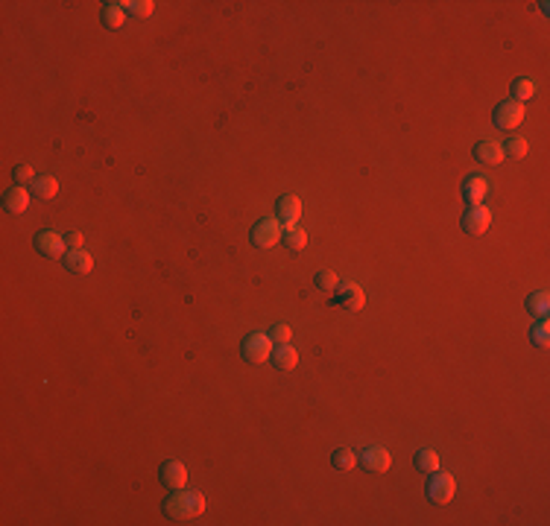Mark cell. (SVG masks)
Listing matches in <instances>:
<instances>
[{"label": "cell", "instance_id": "cell-1", "mask_svg": "<svg viewBox=\"0 0 550 526\" xmlns=\"http://www.w3.org/2000/svg\"><path fill=\"white\" fill-rule=\"evenodd\" d=\"M161 511L167 520L176 523H191L205 511V494L200 491H188V488H176L167 500L161 503Z\"/></svg>", "mask_w": 550, "mask_h": 526}, {"label": "cell", "instance_id": "cell-2", "mask_svg": "<svg viewBox=\"0 0 550 526\" xmlns=\"http://www.w3.org/2000/svg\"><path fill=\"white\" fill-rule=\"evenodd\" d=\"M492 123L503 132L518 129V126L524 123V103H518V99H503V103H498L495 111H492Z\"/></svg>", "mask_w": 550, "mask_h": 526}, {"label": "cell", "instance_id": "cell-3", "mask_svg": "<svg viewBox=\"0 0 550 526\" xmlns=\"http://www.w3.org/2000/svg\"><path fill=\"white\" fill-rule=\"evenodd\" d=\"M428 500L430 503H436V506H445V503H451V497H454V491H457V482H454V477L451 474H445V471H430V479H428Z\"/></svg>", "mask_w": 550, "mask_h": 526}, {"label": "cell", "instance_id": "cell-4", "mask_svg": "<svg viewBox=\"0 0 550 526\" xmlns=\"http://www.w3.org/2000/svg\"><path fill=\"white\" fill-rule=\"evenodd\" d=\"M241 357L246 363H266L273 357V339L264 336V334H249L243 343H241Z\"/></svg>", "mask_w": 550, "mask_h": 526}, {"label": "cell", "instance_id": "cell-5", "mask_svg": "<svg viewBox=\"0 0 550 526\" xmlns=\"http://www.w3.org/2000/svg\"><path fill=\"white\" fill-rule=\"evenodd\" d=\"M281 222L278 220H261V222H255L252 225V234H249V240H252V246L255 249H273L275 243H281Z\"/></svg>", "mask_w": 550, "mask_h": 526}, {"label": "cell", "instance_id": "cell-6", "mask_svg": "<svg viewBox=\"0 0 550 526\" xmlns=\"http://www.w3.org/2000/svg\"><path fill=\"white\" fill-rule=\"evenodd\" d=\"M460 225H462V231H465V234H471V237H480V234H486V231H489V225H492V211H489L486 205L469 208V211H465V214H462Z\"/></svg>", "mask_w": 550, "mask_h": 526}, {"label": "cell", "instance_id": "cell-7", "mask_svg": "<svg viewBox=\"0 0 550 526\" xmlns=\"http://www.w3.org/2000/svg\"><path fill=\"white\" fill-rule=\"evenodd\" d=\"M334 304H340V307H346V310H351V313H357L360 307H363V302H366V295H363V290L357 287L355 281H346V283H340V287L334 290V298H331Z\"/></svg>", "mask_w": 550, "mask_h": 526}, {"label": "cell", "instance_id": "cell-8", "mask_svg": "<svg viewBox=\"0 0 550 526\" xmlns=\"http://www.w3.org/2000/svg\"><path fill=\"white\" fill-rule=\"evenodd\" d=\"M489 190H492V184H489V179H483V176H469V179L462 181V199L469 202V208L483 205L486 196H489Z\"/></svg>", "mask_w": 550, "mask_h": 526}, {"label": "cell", "instance_id": "cell-9", "mask_svg": "<svg viewBox=\"0 0 550 526\" xmlns=\"http://www.w3.org/2000/svg\"><path fill=\"white\" fill-rule=\"evenodd\" d=\"M357 462L366 468V471H372V474H384V471H389L392 457H389V450H384V447L372 445V447H366V450L360 453V457H357Z\"/></svg>", "mask_w": 550, "mask_h": 526}, {"label": "cell", "instance_id": "cell-10", "mask_svg": "<svg viewBox=\"0 0 550 526\" xmlns=\"http://www.w3.org/2000/svg\"><path fill=\"white\" fill-rule=\"evenodd\" d=\"M65 246L67 243H65V237L59 231H41V234H35V252L45 254V258H50V261L62 258Z\"/></svg>", "mask_w": 550, "mask_h": 526}, {"label": "cell", "instance_id": "cell-11", "mask_svg": "<svg viewBox=\"0 0 550 526\" xmlns=\"http://www.w3.org/2000/svg\"><path fill=\"white\" fill-rule=\"evenodd\" d=\"M159 479H161V486H167L170 491L185 488V482H188V468L181 465V462H176V459H170V462H164V465L159 468Z\"/></svg>", "mask_w": 550, "mask_h": 526}, {"label": "cell", "instance_id": "cell-12", "mask_svg": "<svg viewBox=\"0 0 550 526\" xmlns=\"http://www.w3.org/2000/svg\"><path fill=\"white\" fill-rule=\"evenodd\" d=\"M65 269H67V272H74V275H88L94 269V258L86 249H70L65 254Z\"/></svg>", "mask_w": 550, "mask_h": 526}, {"label": "cell", "instance_id": "cell-13", "mask_svg": "<svg viewBox=\"0 0 550 526\" xmlns=\"http://www.w3.org/2000/svg\"><path fill=\"white\" fill-rule=\"evenodd\" d=\"M474 158L480 161V164H489V167H495V164H501L506 155H503V147L498 144V140H480V144L474 147Z\"/></svg>", "mask_w": 550, "mask_h": 526}, {"label": "cell", "instance_id": "cell-14", "mask_svg": "<svg viewBox=\"0 0 550 526\" xmlns=\"http://www.w3.org/2000/svg\"><path fill=\"white\" fill-rule=\"evenodd\" d=\"M275 211H278V222H287V225H296V220L302 217V199L299 196H281L278 199V205H275Z\"/></svg>", "mask_w": 550, "mask_h": 526}, {"label": "cell", "instance_id": "cell-15", "mask_svg": "<svg viewBox=\"0 0 550 526\" xmlns=\"http://www.w3.org/2000/svg\"><path fill=\"white\" fill-rule=\"evenodd\" d=\"M3 208L9 211V214H24V211L30 208V190L21 188V184L9 188V190L3 193Z\"/></svg>", "mask_w": 550, "mask_h": 526}, {"label": "cell", "instance_id": "cell-16", "mask_svg": "<svg viewBox=\"0 0 550 526\" xmlns=\"http://www.w3.org/2000/svg\"><path fill=\"white\" fill-rule=\"evenodd\" d=\"M270 360L275 363L278 372H293V368L299 365V351H296L293 345H275V354Z\"/></svg>", "mask_w": 550, "mask_h": 526}, {"label": "cell", "instance_id": "cell-17", "mask_svg": "<svg viewBox=\"0 0 550 526\" xmlns=\"http://www.w3.org/2000/svg\"><path fill=\"white\" fill-rule=\"evenodd\" d=\"M281 243H284L287 252H305L307 249V234L305 229H299V225H287V231L281 234Z\"/></svg>", "mask_w": 550, "mask_h": 526}, {"label": "cell", "instance_id": "cell-18", "mask_svg": "<svg viewBox=\"0 0 550 526\" xmlns=\"http://www.w3.org/2000/svg\"><path fill=\"white\" fill-rule=\"evenodd\" d=\"M527 310L533 313V316L547 319V313H550V295H547L544 290L530 293V295H527Z\"/></svg>", "mask_w": 550, "mask_h": 526}, {"label": "cell", "instance_id": "cell-19", "mask_svg": "<svg viewBox=\"0 0 550 526\" xmlns=\"http://www.w3.org/2000/svg\"><path fill=\"white\" fill-rule=\"evenodd\" d=\"M30 188L38 199H53L56 193H59V181H56L53 176H35V181L30 184Z\"/></svg>", "mask_w": 550, "mask_h": 526}, {"label": "cell", "instance_id": "cell-20", "mask_svg": "<svg viewBox=\"0 0 550 526\" xmlns=\"http://www.w3.org/2000/svg\"><path fill=\"white\" fill-rule=\"evenodd\" d=\"M100 18H103V24L108 26V30H120L123 21H126V12L120 9V3H106Z\"/></svg>", "mask_w": 550, "mask_h": 526}, {"label": "cell", "instance_id": "cell-21", "mask_svg": "<svg viewBox=\"0 0 550 526\" xmlns=\"http://www.w3.org/2000/svg\"><path fill=\"white\" fill-rule=\"evenodd\" d=\"M416 468H419V471H425V474L436 471V468H439V453L430 450V447L416 450Z\"/></svg>", "mask_w": 550, "mask_h": 526}, {"label": "cell", "instance_id": "cell-22", "mask_svg": "<svg viewBox=\"0 0 550 526\" xmlns=\"http://www.w3.org/2000/svg\"><path fill=\"white\" fill-rule=\"evenodd\" d=\"M120 9L126 12V15H135V18H149L155 3L152 0H126V3H120Z\"/></svg>", "mask_w": 550, "mask_h": 526}, {"label": "cell", "instance_id": "cell-23", "mask_svg": "<svg viewBox=\"0 0 550 526\" xmlns=\"http://www.w3.org/2000/svg\"><path fill=\"white\" fill-rule=\"evenodd\" d=\"M314 283L322 293H334L337 287H340V278H337V272H331V269H316Z\"/></svg>", "mask_w": 550, "mask_h": 526}, {"label": "cell", "instance_id": "cell-24", "mask_svg": "<svg viewBox=\"0 0 550 526\" xmlns=\"http://www.w3.org/2000/svg\"><path fill=\"white\" fill-rule=\"evenodd\" d=\"M535 82L533 79H515L512 82V99H518V103H527V99L535 97Z\"/></svg>", "mask_w": 550, "mask_h": 526}, {"label": "cell", "instance_id": "cell-25", "mask_svg": "<svg viewBox=\"0 0 550 526\" xmlns=\"http://www.w3.org/2000/svg\"><path fill=\"white\" fill-rule=\"evenodd\" d=\"M331 465L337 468V471H351V468L357 465V457L351 450H346V447H340V450H334V457H331Z\"/></svg>", "mask_w": 550, "mask_h": 526}, {"label": "cell", "instance_id": "cell-26", "mask_svg": "<svg viewBox=\"0 0 550 526\" xmlns=\"http://www.w3.org/2000/svg\"><path fill=\"white\" fill-rule=\"evenodd\" d=\"M530 343H533L535 348H547V343H550V324H547V319H542L539 324H533Z\"/></svg>", "mask_w": 550, "mask_h": 526}, {"label": "cell", "instance_id": "cell-27", "mask_svg": "<svg viewBox=\"0 0 550 526\" xmlns=\"http://www.w3.org/2000/svg\"><path fill=\"white\" fill-rule=\"evenodd\" d=\"M503 147V155H510V158H524V155H527V140L524 138H510V140H506V144H501Z\"/></svg>", "mask_w": 550, "mask_h": 526}, {"label": "cell", "instance_id": "cell-28", "mask_svg": "<svg viewBox=\"0 0 550 526\" xmlns=\"http://www.w3.org/2000/svg\"><path fill=\"white\" fill-rule=\"evenodd\" d=\"M270 339L275 345H290V339H293V331H290V324H273V331H270Z\"/></svg>", "mask_w": 550, "mask_h": 526}, {"label": "cell", "instance_id": "cell-29", "mask_svg": "<svg viewBox=\"0 0 550 526\" xmlns=\"http://www.w3.org/2000/svg\"><path fill=\"white\" fill-rule=\"evenodd\" d=\"M12 179H15V184H33L35 181V173H33V167H26V164H18L15 170H12Z\"/></svg>", "mask_w": 550, "mask_h": 526}, {"label": "cell", "instance_id": "cell-30", "mask_svg": "<svg viewBox=\"0 0 550 526\" xmlns=\"http://www.w3.org/2000/svg\"><path fill=\"white\" fill-rule=\"evenodd\" d=\"M65 243H67V249H82V234L79 231H67Z\"/></svg>", "mask_w": 550, "mask_h": 526}]
</instances>
